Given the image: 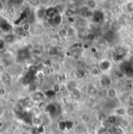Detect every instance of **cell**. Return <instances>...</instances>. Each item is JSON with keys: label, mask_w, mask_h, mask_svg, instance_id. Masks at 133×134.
<instances>
[{"label": "cell", "mask_w": 133, "mask_h": 134, "mask_svg": "<svg viewBox=\"0 0 133 134\" xmlns=\"http://www.w3.org/2000/svg\"><path fill=\"white\" fill-rule=\"evenodd\" d=\"M120 70L122 72L123 75L129 78L133 77V65L129 62H124L122 65Z\"/></svg>", "instance_id": "1"}, {"label": "cell", "mask_w": 133, "mask_h": 134, "mask_svg": "<svg viewBox=\"0 0 133 134\" xmlns=\"http://www.w3.org/2000/svg\"><path fill=\"white\" fill-rule=\"evenodd\" d=\"M112 66H113V63H112L111 60H110L108 59H103L100 60L97 66L100 69V72L102 73H106L111 69Z\"/></svg>", "instance_id": "2"}, {"label": "cell", "mask_w": 133, "mask_h": 134, "mask_svg": "<svg viewBox=\"0 0 133 134\" xmlns=\"http://www.w3.org/2000/svg\"><path fill=\"white\" fill-rule=\"evenodd\" d=\"M99 83L101 87H112V83H113V81H112V79L111 77L108 75V74H106V73H103L101 76H100V80H99Z\"/></svg>", "instance_id": "3"}, {"label": "cell", "mask_w": 133, "mask_h": 134, "mask_svg": "<svg viewBox=\"0 0 133 134\" xmlns=\"http://www.w3.org/2000/svg\"><path fill=\"white\" fill-rule=\"evenodd\" d=\"M0 28H1V31L3 33H5L6 34H10V32L13 30L12 25L4 18H1V20H0Z\"/></svg>", "instance_id": "4"}, {"label": "cell", "mask_w": 133, "mask_h": 134, "mask_svg": "<svg viewBox=\"0 0 133 134\" xmlns=\"http://www.w3.org/2000/svg\"><path fill=\"white\" fill-rule=\"evenodd\" d=\"M45 93H44L43 91H33L31 98L34 101V102H41L45 99Z\"/></svg>", "instance_id": "5"}, {"label": "cell", "mask_w": 133, "mask_h": 134, "mask_svg": "<svg viewBox=\"0 0 133 134\" xmlns=\"http://www.w3.org/2000/svg\"><path fill=\"white\" fill-rule=\"evenodd\" d=\"M106 95H107V98L108 99H117L118 96V91H117V89L115 87H110L107 88Z\"/></svg>", "instance_id": "6"}, {"label": "cell", "mask_w": 133, "mask_h": 134, "mask_svg": "<svg viewBox=\"0 0 133 134\" xmlns=\"http://www.w3.org/2000/svg\"><path fill=\"white\" fill-rule=\"evenodd\" d=\"M113 115L118 117H124L127 115V108L125 107H117L113 110Z\"/></svg>", "instance_id": "7"}, {"label": "cell", "mask_w": 133, "mask_h": 134, "mask_svg": "<svg viewBox=\"0 0 133 134\" xmlns=\"http://www.w3.org/2000/svg\"><path fill=\"white\" fill-rule=\"evenodd\" d=\"M58 13H59L58 12L57 8L53 7V6L48 7L45 10V16H48V18H51V19H52L54 16H55Z\"/></svg>", "instance_id": "8"}, {"label": "cell", "mask_w": 133, "mask_h": 134, "mask_svg": "<svg viewBox=\"0 0 133 134\" xmlns=\"http://www.w3.org/2000/svg\"><path fill=\"white\" fill-rule=\"evenodd\" d=\"M74 76L78 80H83L86 76V72L83 68H78L74 72Z\"/></svg>", "instance_id": "9"}, {"label": "cell", "mask_w": 133, "mask_h": 134, "mask_svg": "<svg viewBox=\"0 0 133 134\" xmlns=\"http://www.w3.org/2000/svg\"><path fill=\"white\" fill-rule=\"evenodd\" d=\"M35 78H36V74L32 73V72H31L28 71V72H27V74L24 76V77L23 79V83H26V84L31 83Z\"/></svg>", "instance_id": "10"}, {"label": "cell", "mask_w": 133, "mask_h": 134, "mask_svg": "<svg viewBox=\"0 0 133 134\" xmlns=\"http://www.w3.org/2000/svg\"><path fill=\"white\" fill-rule=\"evenodd\" d=\"M103 19V14L102 13V12H100L99 10H96L93 13L92 20L95 23H99Z\"/></svg>", "instance_id": "11"}, {"label": "cell", "mask_w": 133, "mask_h": 134, "mask_svg": "<svg viewBox=\"0 0 133 134\" xmlns=\"http://www.w3.org/2000/svg\"><path fill=\"white\" fill-rule=\"evenodd\" d=\"M46 111L49 113V115L51 116H55L58 112V108L55 104H50L47 106Z\"/></svg>", "instance_id": "12"}, {"label": "cell", "mask_w": 133, "mask_h": 134, "mask_svg": "<svg viewBox=\"0 0 133 134\" xmlns=\"http://www.w3.org/2000/svg\"><path fill=\"white\" fill-rule=\"evenodd\" d=\"M109 130L110 134H124V130L121 126H113Z\"/></svg>", "instance_id": "13"}, {"label": "cell", "mask_w": 133, "mask_h": 134, "mask_svg": "<svg viewBox=\"0 0 133 134\" xmlns=\"http://www.w3.org/2000/svg\"><path fill=\"white\" fill-rule=\"evenodd\" d=\"M86 92L90 95H94L97 92V87L94 83H88L86 84Z\"/></svg>", "instance_id": "14"}, {"label": "cell", "mask_w": 133, "mask_h": 134, "mask_svg": "<svg viewBox=\"0 0 133 134\" xmlns=\"http://www.w3.org/2000/svg\"><path fill=\"white\" fill-rule=\"evenodd\" d=\"M116 99H107V100L105 102V107L109 109H115L117 106V102L115 101Z\"/></svg>", "instance_id": "15"}, {"label": "cell", "mask_w": 133, "mask_h": 134, "mask_svg": "<svg viewBox=\"0 0 133 134\" xmlns=\"http://www.w3.org/2000/svg\"><path fill=\"white\" fill-rule=\"evenodd\" d=\"M31 124L33 125V127H40V126H42L43 121H42V119L40 117L33 116V117H32Z\"/></svg>", "instance_id": "16"}, {"label": "cell", "mask_w": 133, "mask_h": 134, "mask_svg": "<svg viewBox=\"0 0 133 134\" xmlns=\"http://www.w3.org/2000/svg\"><path fill=\"white\" fill-rule=\"evenodd\" d=\"M28 55V52L27 49L24 48V49H21L17 53V58L20 60V61H24V59H26L27 56Z\"/></svg>", "instance_id": "17"}, {"label": "cell", "mask_w": 133, "mask_h": 134, "mask_svg": "<svg viewBox=\"0 0 133 134\" xmlns=\"http://www.w3.org/2000/svg\"><path fill=\"white\" fill-rule=\"evenodd\" d=\"M1 79L2 83H5V84H9L11 82V76L9 72H3L1 75Z\"/></svg>", "instance_id": "18"}, {"label": "cell", "mask_w": 133, "mask_h": 134, "mask_svg": "<svg viewBox=\"0 0 133 134\" xmlns=\"http://www.w3.org/2000/svg\"><path fill=\"white\" fill-rule=\"evenodd\" d=\"M70 91H71L72 96L74 98L79 99V98L81 97V91H80V89H79L78 87H76L72 88Z\"/></svg>", "instance_id": "19"}, {"label": "cell", "mask_w": 133, "mask_h": 134, "mask_svg": "<svg viewBox=\"0 0 133 134\" xmlns=\"http://www.w3.org/2000/svg\"><path fill=\"white\" fill-rule=\"evenodd\" d=\"M80 119H81V121H82L83 123H84V124H88V123H90V121H91V116H90V115L88 114V113H83V114H81V115H80Z\"/></svg>", "instance_id": "20"}, {"label": "cell", "mask_w": 133, "mask_h": 134, "mask_svg": "<svg viewBox=\"0 0 133 134\" xmlns=\"http://www.w3.org/2000/svg\"><path fill=\"white\" fill-rule=\"evenodd\" d=\"M33 104H34V101L31 98H28L24 100V102L22 103V106L25 109H30L33 107Z\"/></svg>", "instance_id": "21"}, {"label": "cell", "mask_w": 133, "mask_h": 134, "mask_svg": "<svg viewBox=\"0 0 133 134\" xmlns=\"http://www.w3.org/2000/svg\"><path fill=\"white\" fill-rule=\"evenodd\" d=\"M52 23L55 26H59L61 24H62V16L60 13H58L55 16H54L52 19Z\"/></svg>", "instance_id": "22"}, {"label": "cell", "mask_w": 133, "mask_h": 134, "mask_svg": "<svg viewBox=\"0 0 133 134\" xmlns=\"http://www.w3.org/2000/svg\"><path fill=\"white\" fill-rule=\"evenodd\" d=\"M90 73L93 76H100L102 72H100V69L98 68V66H93L90 70Z\"/></svg>", "instance_id": "23"}, {"label": "cell", "mask_w": 133, "mask_h": 134, "mask_svg": "<svg viewBox=\"0 0 133 134\" xmlns=\"http://www.w3.org/2000/svg\"><path fill=\"white\" fill-rule=\"evenodd\" d=\"M4 40L5 41L6 43H9V44H11V43H13L16 40V37L13 34H8L5 36L4 37Z\"/></svg>", "instance_id": "24"}, {"label": "cell", "mask_w": 133, "mask_h": 134, "mask_svg": "<svg viewBox=\"0 0 133 134\" xmlns=\"http://www.w3.org/2000/svg\"><path fill=\"white\" fill-rule=\"evenodd\" d=\"M13 54L10 51H9V50L5 51V52H3V54H2L3 59H5V60H10V59L13 58Z\"/></svg>", "instance_id": "25"}, {"label": "cell", "mask_w": 133, "mask_h": 134, "mask_svg": "<svg viewBox=\"0 0 133 134\" xmlns=\"http://www.w3.org/2000/svg\"><path fill=\"white\" fill-rule=\"evenodd\" d=\"M61 69H62V66H61V65H60L59 63L55 62V63H54L52 64V69H53L54 72H60Z\"/></svg>", "instance_id": "26"}, {"label": "cell", "mask_w": 133, "mask_h": 134, "mask_svg": "<svg viewBox=\"0 0 133 134\" xmlns=\"http://www.w3.org/2000/svg\"><path fill=\"white\" fill-rule=\"evenodd\" d=\"M97 134H110V130L106 126H102L97 130Z\"/></svg>", "instance_id": "27"}, {"label": "cell", "mask_w": 133, "mask_h": 134, "mask_svg": "<svg viewBox=\"0 0 133 134\" xmlns=\"http://www.w3.org/2000/svg\"><path fill=\"white\" fill-rule=\"evenodd\" d=\"M114 34L112 31H109L105 34V38L107 41H111L114 39Z\"/></svg>", "instance_id": "28"}, {"label": "cell", "mask_w": 133, "mask_h": 134, "mask_svg": "<svg viewBox=\"0 0 133 134\" xmlns=\"http://www.w3.org/2000/svg\"><path fill=\"white\" fill-rule=\"evenodd\" d=\"M97 4L94 0H89L87 2V8L89 9H94L96 7Z\"/></svg>", "instance_id": "29"}, {"label": "cell", "mask_w": 133, "mask_h": 134, "mask_svg": "<svg viewBox=\"0 0 133 134\" xmlns=\"http://www.w3.org/2000/svg\"><path fill=\"white\" fill-rule=\"evenodd\" d=\"M45 10H46V9H41V8H40V9L37 10V16H38V18L41 19V18H43V17L45 16Z\"/></svg>", "instance_id": "30"}, {"label": "cell", "mask_w": 133, "mask_h": 134, "mask_svg": "<svg viewBox=\"0 0 133 134\" xmlns=\"http://www.w3.org/2000/svg\"><path fill=\"white\" fill-rule=\"evenodd\" d=\"M127 116L133 117V105L127 108Z\"/></svg>", "instance_id": "31"}, {"label": "cell", "mask_w": 133, "mask_h": 134, "mask_svg": "<svg viewBox=\"0 0 133 134\" xmlns=\"http://www.w3.org/2000/svg\"><path fill=\"white\" fill-rule=\"evenodd\" d=\"M59 35L62 37H66L67 35H68V30L66 29H62L60 31H59Z\"/></svg>", "instance_id": "32"}, {"label": "cell", "mask_w": 133, "mask_h": 134, "mask_svg": "<svg viewBox=\"0 0 133 134\" xmlns=\"http://www.w3.org/2000/svg\"><path fill=\"white\" fill-rule=\"evenodd\" d=\"M5 45H6L5 41L4 39H1V40H0V49H1V50H3V49L5 48Z\"/></svg>", "instance_id": "33"}, {"label": "cell", "mask_w": 133, "mask_h": 134, "mask_svg": "<svg viewBox=\"0 0 133 134\" xmlns=\"http://www.w3.org/2000/svg\"><path fill=\"white\" fill-rule=\"evenodd\" d=\"M44 76V73L41 71H38L36 73V78H37V79H42Z\"/></svg>", "instance_id": "34"}, {"label": "cell", "mask_w": 133, "mask_h": 134, "mask_svg": "<svg viewBox=\"0 0 133 134\" xmlns=\"http://www.w3.org/2000/svg\"><path fill=\"white\" fill-rule=\"evenodd\" d=\"M6 94V89L4 87H2L0 88V96L1 97H4Z\"/></svg>", "instance_id": "35"}, {"label": "cell", "mask_w": 133, "mask_h": 134, "mask_svg": "<svg viewBox=\"0 0 133 134\" xmlns=\"http://www.w3.org/2000/svg\"><path fill=\"white\" fill-rule=\"evenodd\" d=\"M127 8L129 9V12L132 13L133 12V2H129L128 5H127Z\"/></svg>", "instance_id": "36"}, {"label": "cell", "mask_w": 133, "mask_h": 134, "mask_svg": "<svg viewBox=\"0 0 133 134\" xmlns=\"http://www.w3.org/2000/svg\"><path fill=\"white\" fill-rule=\"evenodd\" d=\"M132 133H133V127H132Z\"/></svg>", "instance_id": "37"}]
</instances>
